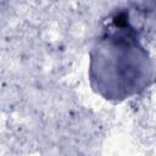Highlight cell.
Masks as SVG:
<instances>
[{
    "label": "cell",
    "mask_w": 156,
    "mask_h": 156,
    "mask_svg": "<svg viewBox=\"0 0 156 156\" xmlns=\"http://www.w3.org/2000/svg\"><path fill=\"white\" fill-rule=\"evenodd\" d=\"M96 48V56L93 62L107 61V68L98 71V73L107 69L108 82L106 88L108 98H126L141 88V80L136 77L141 71L136 69V63H141L146 58V52L140 48L133 28L126 23L115 21Z\"/></svg>",
    "instance_id": "6da1fadb"
}]
</instances>
